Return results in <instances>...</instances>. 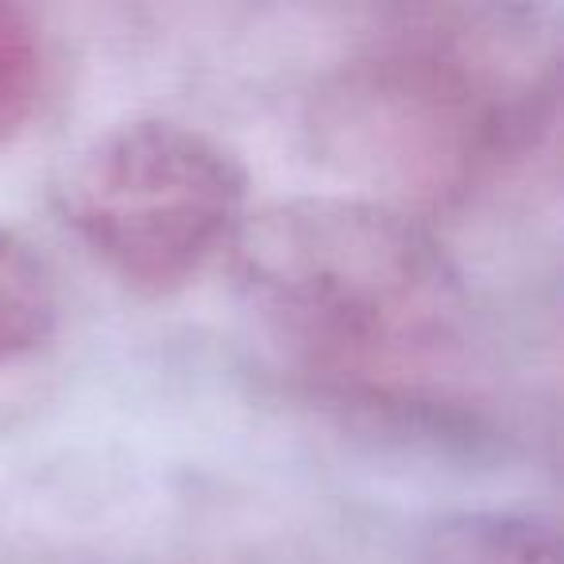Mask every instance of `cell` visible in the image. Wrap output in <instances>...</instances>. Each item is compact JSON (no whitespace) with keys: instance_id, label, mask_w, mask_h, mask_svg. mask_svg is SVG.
<instances>
[{"instance_id":"5","label":"cell","mask_w":564,"mask_h":564,"mask_svg":"<svg viewBox=\"0 0 564 564\" xmlns=\"http://www.w3.org/2000/svg\"><path fill=\"white\" fill-rule=\"evenodd\" d=\"M58 325V294L32 243L0 220V368L40 352Z\"/></svg>"},{"instance_id":"3","label":"cell","mask_w":564,"mask_h":564,"mask_svg":"<svg viewBox=\"0 0 564 564\" xmlns=\"http://www.w3.org/2000/svg\"><path fill=\"white\" fill-rule=\"evenodd\" d=\"M58 213L120 282L171 294L232 251L248 171L209 132L174 117H132L86 143L58 178Z\"/></svg>"},{"instance_id":"2","label":"cell","mask_w":564,"mask_h":564,"mask_svg":"<svg viewBox=\"0 0 564 564\" xmlns=\"http://www.w3.org/2000/svg\"><path fill=\"white\" fill-rule=\"evenodd\" d=\"M236 282L306 368L356 387H414L468 337V286L445 243L379 197H294L243 220Z\"/></svg>"},{"instance_id":"1","label":"cell","mask_w":564,"mask_h":564,"mask_svg":"<svg viewBox=\"0 0 564 564\" xmlns=\"http://www.w3.org/2000/svg\"><path fill=\"white\" fill-rule=\"evenodd\" d=\"M561 40L530 4L414 9L364 40L317 94L322 151L379 202L453 205L549 140Z\"/></svg>"},{"instance_id":"6","label":"cell","mask_w":564,"mask_h":564,"mask_svg":"<svg viewBox=\"0 0 564 564\" xmlns=\"http://www.w3.org/2000/svg\"><path fill=\"white\" fill-rule=\"evenodd\" d=\"M51 89V51L40 24L17 4H0V143L40 117Z\"/></svg>"},{"instance_id":"4","label":"cell","mask_w":564,"mask_h":564,"mask_svg":"<svg viewBox=\"0 0 564 564\" xmlns=\"http://www.w3.org/2000/svg\"><path fill=\"white\" fill-rule=\"evenodd\" d=\"M422 564H561V538L538 510H476L445 518L425 541Z\"/></svg>"}]
</instances>
